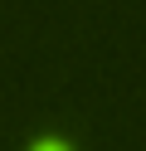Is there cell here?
I'll return each mask as SVG.
<instances>
[{
	"label": "cell",
	"instance_id": "6da1fadb",
	"mask_svg": "<svg viewBox=\"0 0 146 151\" xmlns=\"http://www.w3.org/2000/svg\"><path fill=\"white\" fill-rule=\"evenodd\" d=\"M29 151H73V146H68L63 137H44V141H34Z\"/></svg>",
	"mask_w": 146,
	"mask_h": 151
}]
</instances>
